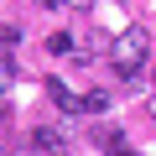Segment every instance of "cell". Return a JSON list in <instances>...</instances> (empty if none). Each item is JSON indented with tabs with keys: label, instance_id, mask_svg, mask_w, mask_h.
<instances>
[{
	"label": "cell",
	"instance_id": "3957f363",
	"mask_svg": "<svg viewBox=\"0 0 156 156\" xmlns=\"http://www.w3.org/2000/svg\"><path fill=\"white\" fill-rule=\"evenodd\" d=\"M31 146H37V151H47V156H68V140H62L52 125H37V130H31Z\"/></svg>",
	"mask_w": 156,
	"mask_h": 156
},
{
	"label": "cell",
	"instance_id": "5b68a950",
	"mask_svg": "<svg viewBox=\"0 0 156 156\" xmlns=\"http://www.w3.org/2000/svg\"><path fill=\"white\" fill-rule=\"evenodd\" d=\"M83 109H89V115H104V109H109V94H99V89L83 94Z\"/></svg>",
	"mask_w": 156,
	"mask_h": 156
},
{
	"label": "cell",
	"instance_id": "8992f818",
	"mask_svg": "<svg viewBox=\"0 0 156 156\" xmlns=\"http://www.w3.org/2000/svg\"><path fill=\"white\" fill-rule=\"evenodd\" d=\"M57 5H73V11H89L94 0H57Z\"/></svg>",
	"mask_w": 156,
	"mask_h": 156
},
{
	"label": "cell",
	"instance_id": "7a4b0ae2",
	"mask_svg": "<svg viewBox=\"0 0 156 156\" xmlns=\"http://www.w3.org/2000/svg\"><path fill=\"white\" fill-rule=\"evenodd\" d=\"M47 94H52V104H57L62 115H83V94H73L62 78H47Z\"/></svg>",
	"mask_w": 156,
	"mask_h": 156
},
{
	"label": "cell",
	"instance_id": "6da1fadb",
	"mask_svg": "<svg viewBox=\"0 0 156 156\" xmlns=\"http://www.w3.org/2000/svg\"><path fill=\"white\" fill-rule=\"evenodd\" d=\"M146 57H151V31H146V26L115 31V42H109V68H115L120 78H135V73L146 68Z\"/></svg>",
	"mask_w": 156,
	"mask_h": 156
},
{
	"label": "cell",
	"instance_id": "277c9868",
	"mask_svg": "<svg viewBox=\"0 0 156 156\" xmlns=\"http://www.w3.org/2000/svg\"><path fill=\"white\" fill-rule=\"evenodd\" d=\"M47 52H52V57H68V52H78V47H73L68 31H57V37H47Z\"/></svg>",
	"mask_w": 156,
	"mask_h": 156
}]
</instances>
